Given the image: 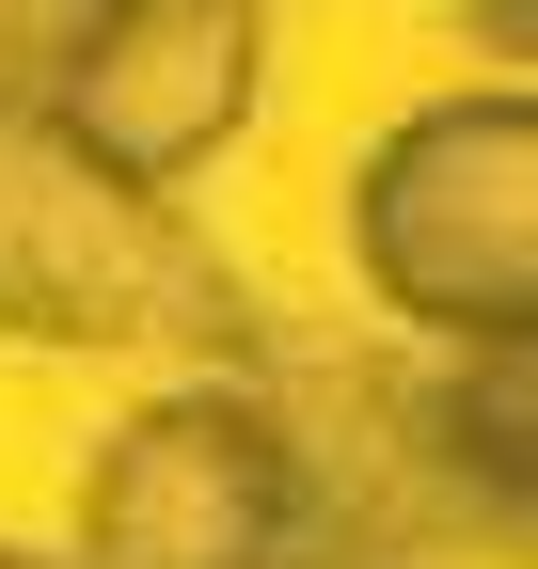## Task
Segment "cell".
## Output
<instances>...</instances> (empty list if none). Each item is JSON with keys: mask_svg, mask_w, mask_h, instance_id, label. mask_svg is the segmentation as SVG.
Segmentation results:
<instances>
[{"mask_svg": "<svg viewBox=\"0 0 538 569\" xmlns=\"http://www.w3.org/2000/svg\"><path fill=\"white\" fill-rule=\"evenodd\" d=\"M332 553L317 427L269 380H175L80 459V569H301Z\"/></svg>", "mask_w": 538, "mask_h": 569, "instance_id": "obj_3", "label": "cell"}, {"mask_svg": "<svg viewBox=\"0 0 538 569\" xmlns=\"http://www.w3.org/2000/svg\"><path fill=\"white\" fill-rule=\"evenodd\" d=\"M491 63H507V80H522V0H491Z\"/></svg>", "mask_w": 538, "mask_h": 569, "instance_id": "obj_5", "label": "cell"}, {"mask_svg": "<svg viewBox=\"0 0 538 569\" xmlns=\"http://www.w3.org/2000/svg\"><path fill=\"white\" fill-rule=\"evenodd\" d=\"M0 569H48V553H17V538H0Z\"/></svg>", "mask_w": 538, "mask_h": 569, "instance_id": "obj_6", "label": "cell"}, {"mask_svg": "<svg viewBox=\"0 0 538 569\" xmlns=\"http://www.w3.org/2000/svg\"><path fill=\"white\" fill-rule=\"evenodd\" d=\"M301 569H349V553H301Z\"/></svg>", "mask_w": 538, "mask_h": 569, "instance_id": "obj_7", "label": "cell"}, {"mask_svg": "<svg viewBox=\"0 0 538 569\" xmlns=\"http://www.w3.org/2000/svg\"><path fill=\"white\" fill-rule=\"evenodd\" d=\"M253 96H269V0H96V32L63 48V80L32 111L80 142L96 174L175 206L253 127Z\"/></svg>", "mask_w": 538, "mask_h": 569, "instance_id": "obj_4", "label": "cell"}, {"mask_svg": "<svg viewBox=\"0 0 538 569\" xmlns=\"http://www.w3.org/2000/svg\"><path fill=\"white\" fill-rule=\"evenodd\" d=\"M349 269L428 348H522L538 332V96L476 80L396 111L349 159Z\"/></svg>", "mask_w": 538, "mask_h": 569, "instance_id": "obj_2", "label": "cell"}, {"mask_svg": "<svg viewBox=\"0 0 538 569\" xmlns=\"http://www.w3.org/2000/svg\"><path fill=\"white\" fill-rule=\"evenodd\" d=\"M0 332L17 348H143L190 380H269L253 284L175 222L159 190L96 174L32 96H0Z\"/></svg>", "mask_w": 538, "mask_h": 569, "instance_id": "obj_1", "label": "cell"}]
</instances>
